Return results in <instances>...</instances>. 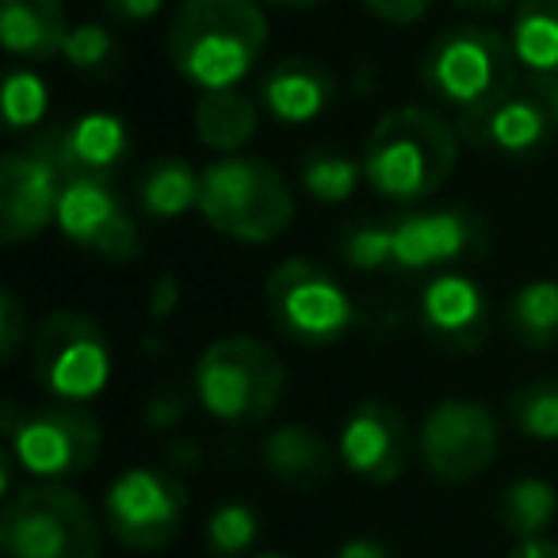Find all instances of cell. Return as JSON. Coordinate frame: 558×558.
I'll use <instances>...</instances> for the list:
<instances>
[{
    "label": "cell",
    "mask_w": 558,
    "mask_h": 558,
    "mask_svg": "<svg viewBox=\"0 0 558 558\" xmlns=\"http://www.w3.org/2000/svg\"><path fill=\"white\" fill-rule=\"evenodd\" d=\"M62 58L77 73H104L119 58V43L111 35V27L104 24H77L65 39Z\"/></svg>",
    "instance_id": "31"
},
{
    "label": "cell",
    "mask_w": 558,
    "mask_h": 558,
    "mask_svg": "<svg viewBox=\"0 0 558 558\" xmlns=\"http://www.w3.org/2000/svg\"><path fill=\"white\" fill-rule=\"evenodd\" d=\"M421 326L436 349L456 352V356L478 352L489 333V295L478 279L440 271L421 291Z\"/></svg>",
    "instance_id": "18"
},
{
    "label": "cell",
    "mask_w": 558,
    "mask_h": 558,
    "mask_svg": "<svg viewBox=\"0 0 558 558\" xmlns=\"http://www.w3.org/2000/svg\"><path fill=\"white\" fill-rule=\"evenodd\" d=\"M16 466L32 478L65 482L88 474L104 451V425L77 402H58L32 410L16 433L4 440Z\"/></svg>",
    "instance_id": "10"
},
{
    "label": "cell",
    "mask_w": 558,
    "mask_h": 558,
    "mask_svg": "<svg viewBox=\"0 0 558 558\" xmlns=\"http://www.w3.org/2000/svg\"><path fill=\"white\" fill-rule=\"evenodd\" d=\"M104 520L65 482H35L0 512V550L9 558H100Z\"/></svg>",
    "instance_id": "6"
},
{
    "label": "cell",
    "mask_w": 558,
    "mask_h": 558,
    "mask_svg": "<svg viewBox=\"0 0 558 558\" xmlns=\"http://www.w3.org/2000/svg\"><path fill=\"white\" fill-rule=\"evenodd\" d=\"M253 558H291V555H279V550H271V555H253Z\"/></svg>",
    "instance_id": "44"
},
{
    "label": "cell",
    "mask_w": 558,
    "mask_h": 558,
    "mask_svg": "<svg viewBox=\"0 0 558 558\" xmlns=\"http://www.w3.org/2000/svg\"><path fill=\"white\" fill-rule=\"evenodd\" d=\"M256 532H260V520L253 505L222 501L203 524V543L210 558H241L256 543Z\"/></svg>",
    "instance_id": "29"
},
{
    "label": "cell",
    "mask_w": 558,
    "mask_h": 558,
    "mask_svg": "<svg viewBox=\"0 0 558 558\" xmlns=\"http://www.w3.org/2000/svg\"><path fill=\"white\" fill-rule=\"evenodd\" d=\"M192 123H195V138L207 149H215L222 157L241 154L256 138L260 108L241 88H210V93H199V100H195Z\"/></svg>",
    "instance_id": "22"
},
{
    "label": "cell",
    "mask_w": 558,
    "mask_h": 558,
    "mask_svg": "<svg viewBox=\"0 0 558 558\" xmlns=\"http://www.w3.org/2000/svg\"><path fill=\"white\" fill-rule=\"evenodd\" d=\"M375 20L383 24H398V27H410L433 9V0H360Z\"/></svg>",
    "instance_id": "35"
},
{
    "label": "cell",
    "mask_w": 558,
    "mask_h": 558,
    "mask_svg": "<svg viewBox=\"0 0 558 558\" xmlns=\"http://www.w3.org/2000/svg\"><path fill=\"white\" fill-rule=\"evenodd\" d=\"M337 100V81L314 58H283L260 77V104L276 123L303 126L326 116Z\"/></svg>",
    "instance_id": "19"
},
{
    "label": "cell",
    "mask_w": 558,
    "mask_h": 558,
    "mask_svg": "<svg viewBox=\"0 0 558 558\" xmlns=\"http://www.w3.org/2000/svg\"><path fill=\"white\" fill-rule=\"evenodd\" d=\"M24 349H32V322H27V311L16 291H4L0 295V360L16 364Z\"/></svg>",
    "instance_id": "33"
},
{
    "label": "cell",
    "mask_w": 558,
    "mask_h": 558,
    "mask_svg": "<svg viewBox=\"0 0 558 558\" xmlns=\"http://www.w3.org/2000/svg\"><path fill=\"white\" fill-rule=\"evenodd\" d=\"M65 177L35 149H12L0 161V241L24 245L58 222Z\"/></svg>",
    "instance_id": "15"
},
{
    "label": "cell",
    "mask_w": 558,
    "mask_h": 558,
    "mask_svg": "<svg viewBox=\"0 0 558 558\" xmlns=\"http://www.w3.org/2000/svg\"><path fill=\"white\" fill-rule=\"evenodd\" d=\"M47 108H50V93L39 73L12 70L9 77H4V126H9L12 134L35 131V126L47 119Z\"/></svg>",
    "instance_id": "30"
},
{
    "label": "cell",
    "mask_w": 558,
    "mask_h": 558,
    "mask_svg": "<svg viewBox=\"0 0 558 558\" xmlns=\"http://www.w3.org/2000/svg\"><path fill=\"white\" fill-rule=\"evenodd\" d=\"M337 558H395V550L375 535H352V539L341 543Z\"/></svg>",
    "instance_id": "38"
},
{
    "label": "cell",
    "mask_w": 558,
    "mask_h": 558,
    "mask_svg": "<svg viewBox=\"0 0 558 558\" xmlns=\"http://www.w3.org/2000/svg\"><path fill=\"white\" fill-rule=\"evenodd\" d=\"M341 256L352 271H387L390 268V222H360L344 230Z\"/></svg>",
    "instance_id": "32"
},
{
    "label": "cell",
    "mask_w": 558,
    "mask_h": 558,
    "mask_svg": "<svg viewBox=\"0 0 558 558\" xmlns=\"http://www.w3.org/2000/svg\"><path fill=\"white\" fill-rule=\"evenodd\" d=\"M505 326L520 349H558V279H532L520 291H512L505 306Z\"/></svg>",
    "instance_id": "24"
},
{
    "label": "cell",
    "mask_w": 558,
    "mask_h": 558,
    "mask_svg": "<svg viewBox=\"0 0 558 558\" xmlns=\"http://www.w3.org/2000/svg\"><path fill=\"white\" fill-rule=\"evenodd\" d=\"M62 0H0V43L12 58L50 62L70 39Z\"/></svg>",
    "instance_id": "21"
},
{
    "label": "cell",
    "mask_w": 558,
    "mask_h": 558,
    "mask_svg": "<svg viewBox=\"0 0 558 558\" xmlns=\"http://www.w3.org/2000/svg\"><path fill=\"white\" fill-rule=\"evenodd\" d=\"M501 448L497 417L478 398H444L417 428V459L440 486H466L489 471Z\"/></svg>",
    "instance_id": "11"
},
{
    "label": "cell",
    "mask_w": 558,
    "mask_h": 558,
    "mask_svg": "<svg viewBox=\"0 0 558 558\" xmlns=\"http://www.w3.org/2000/svg\"><path fill=\"white\" fill-rule=\"evenodd\" d=\"M27 149L43 154L50 165H58V172L65 180L111 177L123 165L126 149H131V131L111 111H85V116H73L65 123L32 134Z\"/></svg>",
    "instance_id": "17"
},
{
    "label": "cell",
    "mask_w": 558,
    "mask_h": 558,
    "mask_svg": "<svg viewBox=\"0 0 558 558\" xmlns=\"http://www.w3.org/2000/svg\"><path fill=\"white\" fill-rule=\"evenodd\" d=\"M268 47L260 0H184L169 20L165 50L172 70L199 93L238 88Z\"/></svg>",
    "instance_id": "1"
},
{
    "label": "cell",
    "mask_w": 558,
    "mask_h": 558,
    "mask_svg": "<svg viewBox=\"0 0 558 558\" xmlns=\"http://www.w3.org/2000/svg\"><path fill=\"white\" fill-rule=\"evenodd\" d=\"M187 517V489L172 471L131 466L104 494V524L111 539L138 555L172 547Z\"/></svg>",
    "instance_id": "9"
},
{
    "label": "cell",
    "mask_w": 558,
    "mask_h": 558,
    "mask_svg": "<svg viewBox=\"0 0 558 558\" xmlns=\"http://www.w3.org/2000/svg\"><path fill=\"white\" fill-rule=\"evenodd\" d=\"M177 306H180V279L172 276V271H165V276L154 283V291H149V318L154 322L172 318Z\"/></svg>",
    "instance_id": "37"
},
{
    "label": "cell",
    "mask_w": 558,
    "mask_h": 558,
    "mask_svg": "<svg viewBox=\"0 0 558 558\" xmlns=\"http://www.w3.org/2000/svg\"><path fill=\"white\" fill-rule=\"evenodd\" d=\"M512 54L532 77L558 73V0H520L512 12Z\"/></svg>",
    "instance_id": "25"
},
{
    "label": "cell",
    "mask_w": 558,
    "mask_h": 558,
    "mask_svg": "<svg viewBox=\"0 0 558 558\" xmlns=\"http://www.w3.org/2000/svg\"><path fill=\"white\" fill-rule=\"evenodd\" d=\"M456 131L466 146L482 149V154L527 165V161H539L555 146L558 123L550 116L547 100L532 88V93L501 96L497 104L471 111V116H459Z\"/></svg>",
    "instance_id": "14"
},
{
    "label": "cell",
    "mask_w": 558,
    "mask_h": 558,
    "mask_svg": "<svg viewBox=\"0 0 558 558\" xmlns=\"http://www.w3.org/2000/svg\"><path fill=\"white\" fill-rule=\"evenodd\" d=\"M184 417H187V395L180 387H157L154 395L146 398V425L169 433V428H177Z\"/></svg>",
    "instance_id": "34"
},
{
    "label": "cell",
    "mask_w": 558,
    "mask_h": 558,
    "mask_svg": "<svg viewBox=\"0 0 558 558\" xmlns=\"http://www.w3.org/2000/svg\"><path fill=\"white\" fill-rule=\"evenodd\" d=\"M58 230L77 248L111 264H131L142 256V230L123 207V195L116 192L111 177L65 180Z\"/></svg>",
    "instance_id": "12"
},
{
    "label": "cell",
    "mask_w": 558,
    "mask_h": 558,
    "mask_svg": "<svg viewBox=\"0 0 558 558\" xmlns=\"http://www.w3.org/2000/svg\"><path fill=\"white\" fill-rule=\"evenodd\" d=\"M509 558H558L555 539H524L509 550Z\"/></svg>",
    "instance_id": "40"
},
{
    "label": "cell",
    "mask_w": 558,
    "mask_h": 558,
    "mask_svg": "<svg viewBox=\"0 0 558 558\" xmlns=\"http://www.w3.org/2000/svg\"><path fill=\"white\" fill-rule=\"evenodd\" d=\"M555 512H558V489L547 478H535V474L512 478L501 489V497H497V524L517 543L543 539Z\"/></svg>",
    "instance_id": "26"
},
{
    "label": "cell",
    "mask_w": 558,
    "mask_h": 558,
    "mask_svg": "<svg viewBox=\"0 0 558 558\" xmlns=\"http://www.w3.org/2000/svg\"><path fill=\"white\" fill-rule=\"evenodd\" d=\"M165 463H169L172 474L195 471V466H199V448H195V440H172L169 451H165Z\"/></svg>",
    "instance_id": "39"
},
{
    "label": "cell",
    "mask_w": 558,
    "mask_h": 558,
    "mask_svg": "<svg viewBox=\"0 0 558 558\" xmlns=\"http://www.w3.org/2000/svg\"><path fill=\"white\" fill-rule=\"evenodd\" d=\"M195 210L215 233L241 245H268L295 218L288 177L256 154H226L199 169Z\"/></svg>",
    "instance_id": "3"
},
{
    "label": "cell",
    "mask_w": 558,
    "mask_h": 558,
    "mask_svg": "<svg viewBox=\"0 0 558 558\" xmlns=\"http://www.w3.org/2000/svg\"><path fill=\"white\" fill-rule=\"evenodd\" d=\"M417 436L398 405L383 398H364L349 410L337 436V456L344 471H352L367 486H390L405 474Z\"/></svg>",
    "instance_id": "13"
},
{
    "label": "cell",
    "mask_w": 558,
    "mask_h": 558,
    "mask_svg": "<svg viewBox=\"0 0 558 558\" xmlns=\"http://www.w3.org/2000/svg\"><path fill=\"white\" fill-rule=\"evenodd\" d=\"M260 4H271V9H283V12H311L326 0H260Z\"/></svg>",
    "instance_id": "43"
},
{
    "label": "cell",
    "mask_w": 558,
    "mask_h": 558,
    "mask_svg": "<svg viewBox=\"0 0 558 558\" xmlns=\"http://www.w3.org/2000/svg\"><path fill=\"white\" fill-rule=\"evenodd\" d=\"M509 417L535 444L558 440V379H532L509 395Z\"/></svg>",
    "instance_id": "28"
},
{
    "label": "cell",
    "mask_w": 558,
    "mask_h": 558,
    "mask_svg": "<svg viewBox=\"0 0 558 558\" xmlns=\"http://www.w3.org/2000/svg\"><path fill=\"white\" fill-rule=\"evenodd\" d=\"M299 177H303L306 195H314L318 203H344L356 192L367 172H364V161L341 154V149H314L303 161Z\"/></svg>",
    "instance_id": "27"
},
{
    "label": "cell",
    "mask_w": 558,
    "mask_h": 558,
    "mask_svg": "<svg viewBox=\"0 0 558 558\" xmlns=\"http://www.w3.org/2000/svg\"><path fill=\"white\" fill-rule=\"evenodd\" d=\"M517 54L501 32L482 24H459L440 32L421 58V85L436 104L471 116L512 93Z\"/></svg>",
    "instance_id": "5"
},
{
    "label": "cell",
    "mask_w": 558,
    "mask_h": 558,
    "mask_svg": "<svg viewBox=\"0 0 558 558\" xmlns=\"http://www.w3.org/2000/svg\"><path fill=\"white\" fill-rule=\"evenodd\" d=\"M165 0H104V12L119 24H146L161 12Z\"/></svg>",
    "instance_id": "36"
},
{
    "label": "cell",
    "mask_w": 558,
    "mask_h": 558,
    "mask_svg": "<svg viewBox=\"0 0 558 558\" xmlns=\"http://www.w3.org/2000/svg\"><path fill=\"white\" fill-rule=\"evenodd\" d=\"M264 471L279 482V486L295 489V494H314L322 489L337 471V451L329 448V440L311 425H279L264 436L260 444Z\"/></svg>",
    "instance_id": "20"
},
{
    "label": "cell",
    "mask_w": 558,
    "mask_h": 558,
    "mask_svg": "<svg viewBox=\"0 0 558 558\" xmlns=\"http://www.w3.org/2000/svg\"><path fill=\"white\" fill-rule=\"evenodd\" d=\"M532 88L543 96V100H547L550 116H555V123H558V73H555V77H535Z\"/></svg>",
    "instance_id": "41"
},
{
    "label": "cell",
    "mask_w": 558,
    "mask_h": 558,
    "mask_svg": "<svg viewBox=\"0 0 558 558\" xmlns=\"http://www.w3.org/2000/svg\"><path fill=\"white\" fill-rule=\"evenodd\" d=\"M459 9L466 12H478V16H494V12H505L512 4V0H456Z\"/></svg>",
    "instance_id": "42"
},
{
    "label": "cell",
    "mask_w": 558,
    "mask_h": 558,
    "mask_svg": "<svg viewBox=\"0 0 558 558\" xmlns=\"http://www.w3.org/2000/svg\"><path fill=\"white\" fill-rule=\"evenodd\" d=\"M199 203V172L177 154L157 157L138 177V207L154 222H172Z\"/></svg>",
    "instance_id": "23"
},
{
    "label": "cell",
    "mask_w": 558,
    "mask_h": 558,
    "mask_svg": "<svg viewBox=\"0 0 558 558\" xmlns=\"http://www.w3.org/2000/svg\"><path fill=\"white\" fill-rule=\"evenodd\" d=\"M486 245L482 222L463 207L413 210L390 222V268L417 276L428 268H444Z\"/></svg>",
    "instance_id": "16"
},
{
    "label": "cell",
    "mask_w": 558,
    "mask_h": 558,
    "mask_svg": "<svg viewBox=\"0 0 558 558\" xmlns=\"http://www.w3.org/2000/svg\"><path fill=\"white\" fill-rule=\"evenodd\" d=\"M192 390L203 413L222 425H264L288 395V367L260 337L230 333L199 352Z\"/></svg>",
    "instance_id": "4"
},
{
    "label": "cell",
    "mask_w": 558,
    "mask_h": 558,
    "mask_svg": "<svg viewBox=\"0 0 558 558\" xmlns=\"http://www.w3.org/2000/svg\"><path fill=\"white\" fill-rule=\"evenodd\" d=\"M268 322L283 341L329 349L356 326V303L329 268L306 256H288L264 279Z\"/></svg>",
    "instance_id": "7"
},
{
    "label": "cell",
    "mask_w": 558,
    "mask_h": 558,
    "mask_svg": "<svg viewBox=\"0 0 558 558\" xmlns=\"http://www.w3.org/2000/svg\"><path fill=\"white\" fill-rule=\"evenodd\" d=\"M459 165L456 123L425 104L390 108L364 146L367 184L390 203H421L451 180Z\"/></svg>",
    "instance_id": "2"
},
{
    "label": "cell",
    "mask_w": 558,
    "mask_h": 558,
    "mask_svg": "<svg viewBox=\"0 0 558 558\" xmlns=\"http://www.w3.org/2000/svg\"><path fill=\"white\" fill-rule=\"evenodd\" d=\"M32 375L54 402H93L111 379L104 326L81 311H50L35 329Z\"/></svg>",
    "instance_id": "8"
}]
</instances>
